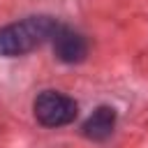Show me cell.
<instances>
[{
    "label": "cell",
    "instance_id": "3",
    "mask_svg": "<svg viewBox=\"0 0 148 148\" xmlns=\"http://www.w3.org/2000/svg\"><path fill=\"white\" fill-rule=\"evenodd\" d=\"M53 53L58 60L67 62V65H74V62H81L88 53V44L83 39V35H79L76 30L67 28V25H60L53 35Z\"/></svg>",
    "mask_w": 148,
    "mask_h": 148
},
{
    "label": "cell",
    "instance_id": "4",
    "mask_svg": "<svg viewBox=\"0 0 148 148\" xmlns=\"http://www.w3.org/2000/svg\"><path fill=\"white\" fill-rule=\"evenodd\" d=\"M116 127V109L113 106H97L83 123V136L92 139V141H104L111 136Z\"/></svg>",
    "mask_w": 148,
    "mask_h": 148
},
{
    "label": "cell",
    "instance_id": "1",
    "mask_svg": "<svg viewBox=\"0 0 148 148\" xmlns=\"http://www.w3.org/2000/svg\"><path fill=\"white\" fill-rule=\"evenodd\" d=\"M58 28H60V23L51 16H28L23 21L9 23V25L0 28V56H5V58L23 56V53L42 46L44 42L53 39Z\"/></svg>",
    "mask_w": 148,
    "mask_h": 148
},
{
    "label": "cell",
    "instance_id": "2",
    "mask_svg": "<svg viewBox=\"0 0 148 148\" xmlns=\"http://www.w3.org/2000/svg\"><path fill=\"white\" fill-rule=\"evenodd\" d=\"M32 111H35L37 123H42L44 127H62V125L74 123V118L79 113V106L72 97H67L62 92L44 90V92L37 95V99L32 104Z\"/></svg>",
    "mask_w": 148,
    "mask_h": 148
}]
</instances>
